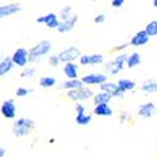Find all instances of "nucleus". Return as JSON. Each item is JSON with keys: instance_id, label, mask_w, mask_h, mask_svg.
Here are the masks:
<instances>
[{"instance_id": "nucleus-1", "label": "nucleus", "mask_w": 157, "mask_h": 157, "mask_svg": "<svg viewBox=\"0 0 157 157\" xmlns=\"http://www.w3.org/2000/svg\"><path fill=\"white\" fill-rule=\"evenodd\" d=\"M34 129H35V122L29 117L15 118L11 126V132L17 138H24L29 136Z\"/></svg>"}, {"instance_id": "nucleus-2", "label": "nucleus", "mask_w": 157, "mask_h": 157, "mask_svg": "<svg viewBox=\"0 0 157 157\" xmlns=\"http://www.w3.org/2000/svg\"><path fill=\"white\" fill-rule=\"evenodd\" d=\"M53 49V44L50 40H40L38 42L34 47H32L29 52V62L30 63H36L40 62L43 58H45Z\"/></svg>"}, {"instance_id": "nucleus-3", "label": "nucleus", "mask_w": 157, "mask_h": 157, "mask_svg": "<svg viewBox=\"0 0 157 157\" xmlns=\"http://www.w3.org/2000/svg\"><path fill=\"white\" fill-rule=\"evenodd\" d=\"M126 58H127V53L126 52H121V53L116 56L114 59L103 64L104 71L109 75H117L126 68Z\"/></svg>"}, {"instance_id": "nucleus-4", "label": "nucleus", "mask_w": 157, "mask_h": 157, "mask_svg": "<svg viewBox=\"0 0 157 157\" xmlns=\"http://www.w3.org/2000/svg\"><path fill=\"white\" fill-rule=\"evenodd\" d=\"M93 94L94 92L90 88H88V86H82L79 88L67 90V97L74 102H83V101L92 99Z\"/></svg>"}, {"instance_id": "nucleus-5", "label": "nucleus", "mask_w": 157, "mask_h": 157, "mask_svg": "<svg viewBox=\"0 0 157 157\" xmlns=\"http://www.w3.org/2000/svg\"><path fill=\"white\" fill-rule=\"evenodd\" d=\"M0 114H2L5 120L14 121L18 117V104H17L15 99L9 98V99H5L0 104Z\"/></svg>"}, {"instance_id": "nucleus-6", "label": "nucleus", "mask_w": 157, "mask_h": 157, "mask_svg": "<svg viewBox=\"0 0 157 157\" xmlns=\"http://www.w3.org/2000/svg\"><path fill=\"white\" fill-rule=\"evenodd\" d=\"M10 59L14 64V67L18 68H24L27 67L28 64H30L29 62V52L25 48H18L13 52V54L10 56Z\"/></svg>"}, {"instance_id": "nucleus-7", "label": "nucleus", "mask_w": 157, "mask_h": 157, "mask_svg": "<svg viewBox=\"0 0 157 157\" xmlns=\"http://www.w3.org/2000/svg\"><path fill=\"white\" fill-rule=\"evenodd\" d=\"M81 54L82 53H81L79 48L72 45V47H68V48L60 50L57 56H58L60 63L64 64V63H68V62H75L77 59H79Z\"/></svg>"}, {"instance_id": "nucleus-8", "label": "nucleus", "mask_w": 157, "mask_h": 157, "mask_svg": "<svg viewBox=\"0 0 157 157\" xmlns=\"http://www.w3.org/2000/svg\"><path fill=\"white\" fill-rule=\"evenodd\" d=\"M81 81L84 86H99L104 82L108 81V75L104 74V73H98V72H94V73H88V74H84Z\"/></svg>"}, {"instance_id": "nucleus-9", "label": "nucleus", "mask_w": 157, "mask_h": 157, "mask_svg": "<svg viewBox=\"0 0 157 157\" xmlns=\"http://www.w3.org/2000/svg\"><path fill=\"white\" fill-rule=\"evenodd\" d=\"M35 21L38 24H42V25H45L48 29H57L58 25L60 23L59 18H58V14L57 13H53L50 11L48 14H44V15H40L35 19Z\"/></svg>"}, {"instance_id": "nucleus-10", "label": "nucleus", "mask_w": 157, "mask_h": 157, "mask_svg": "<svg viewBox=\"0 0 157 157\" xmlns=\"http://www.w3.org/2000/svg\"><path fill=\"white\" fill-rule=\"evenodd\" d=\"M104 63V56L99 53L93 54H81L79 57V64L83 67H96V65Z\"/></svg>"}, {"instance_id": "nucleus-11", "label": "nucleus", "mask_w": 157, "mask_h": 157, "mask_svg": "<svg viewBox=\"0 0 157 157\" xmlns=\"http://www.w3.org/2000/svg\"><path fill=\"white\" fill-rule=\"evenodd\" d=\"M157 111V107L153 102H146V103H142L141 106L138 107L137 109V116L142 120H148V118H152L155 116Z\"/></svg>"}, {"instance_id": "nucleus-12", "label": "nucleus", "mask_w": 157, "mask_h": 157, "mask_svg": "<svg viewBox=\"0 0 157 157\" xmlns=\"http://www.w3.org/2000/svg\"><path fill=\"white\" fill-rule=\"evenodd\" d=\"M99 88L101 90H104V92H107L108 94L112 96V98H123L124 96V92L118 87L116 82H104L102 84H99Z\"/></svg>"}, {"instance_id": "nucleus-13", "label": "nucleus", "mask_w": 157, "mask_h": 157, "mask_svg": "<svg viewBox=\"0 0 157 157\" xmlns=\"http://www.w3.org/2000/svg\"><path fill=\"white\" fill-rule=\"evenodd\" d=\"M21 5L19 3H9L0 5V19H5L9 17H13L21 11Z\"/></svg>"}, {"instance_id": "nucleus-14", "label": "nucleus", "mask_w": 157, "mask_h": 157, "mask_svg": "<svg viewBox=\"0 0 157 157\" xmlns=\"http://www.w3.org/2000/svg\"><path fill=\"white\" fill-rule=\"evenodd\" d=\"M78 23V15L75 14H72L68 19H65V20H60L59 25H58V33L60 34H67L69 32H72L74 28H75V25Z\"/></svg>"}, {"instance_id": "nucleus-15", "label": "nucleus", "mask_w": 157, "mask_h": 157, "mask_svg": "<svg viewBox=\"0 0 157 157\" xmlns=\"http://www.w3.org/2000/svg\"><path fill=\"white\" fill-rule=\"evenodd\" d=\"M63 73L65 77H67V79H75V78H79L81 67H79V64H77L75 62L64 63Z\"/></svg>"}, {"instance_id": "nucleus-16", "label": "nucleus", "mask_w": 157, "mask_h": 157, "mask_svg": "<svg viewBox=\"0 0 157 157\" xmlns=\"http://www.w3.org/2000/svg\"><path fill=\"white\" fill-rule=\"evenodd\" d=\"M150 36L147 35V33L145 30H140L137 32L129 40V45H132L135 48H140V47H145L148 42H150Z\"/></svg>"}, {"instance_id": "nucleus-17", "label": "nucleus", "mask_w": 157, "mask_h": 157, "mask_svg": "<svg viewBox=\"0 0 157 157\" xmlns=\"http://www.w3.org/2000/svg\"><path fill=\"white\" fill-rule=\"evenodd\" d=\"M93 114H96L97 117H111L113 116V109L109 106V103H99L94 106Z\"/></svg>"}, {"instance_id": "nucleus-18", "label": "nucleus", "mask_w": 157, "mask_h": 157, "mask_svg": "<svg viewBox=\"0 0 157 157\" xmlns=\"http://www.w3.org/2000/svg\"><path fill=\"white\" fill-rule=\"evenodd\" d=\"M14 68L15 67L10 59V56H4L2 59H0V78L8 75Z\"/></svg>"}, {"instance_id": "nucleus-19", "label": "nucleus", "mask_w": 157, "mask_h": 157, "mask_svg": "<svg viewBox=\"0 0 157 157\" xmlns=\"http://www.w3.org/2000/svg\"><path fill=\"white\" fill-rule=\"evenodd\" d=\"M142 62V57L140 53H137V52H133V53H131L129 56L127 54V58H126V67L128 69H133L136 67H138V65L141 64Z\"/></svg>"}, {"instance_id": "nucleus-20", "label": "nucleus", "mask_w": 157, "mask_h": 157, "mask_svg": "<svg viewBox=\"0 0 157 157\" xmlns=\"http://www.w3.org/2000/svg\"><path fill=\"white\" fill-rule=\"evenodd\" d=\"M84 86L81 81V78H75V79H67L59 84V89L63 90H71V89H75V88H79Z\"/></svg>"}, {"instance_id": "nucleus-21", "label": "nucleus", "mask_w": 157, "mask_h": 157, "mask_svg": "<svg viewBox=\"0 0 157 157\" xmlns=\"http://www.w3.org/2000/svg\"><path fill=\"white\" fill-rule=\"evenodd\" d=\"M38 84H39V87H40V88L49 89V88H54V87H57L58 81H57V78L52 77V75H44V77H42L40 79H39Z\"/></svg>"}, {"instance_id": "nucleus-22", "label": "nucleus", "mask_w": 157, "mask_h": 157, "mask_svg": "<svg viewBox=\"0 0 157 157\" xmlns=\"http://www.w3.org/2000/svg\"><path fill=\"white\" fill-rule=\"evenodd\" d=\"M92 120H93V116L88 113L87 111L82 112V113H77V116H75V123L81 127H86V126L90 124Z\"/></svg>"}, {"instance_id": "nucleus-23", "label": "nucleus", "mask_w": 157, "mask_h": 157, "mask_svg": "<svg viewBox=\"0 0 157 157\" xmlns=\"http://www.w3.org/2000/svg\"><path fill=\"white\" fill-rule=\"evenodd\" d=\"M141 90L146 94L157 93V81L156 79H147L141 84Z\"/></svg>"}, {"instance_id": "nucleus-24", "label": "nucleus", "mask_w": 157, "mask_h": 157, "mask_svg": "<svg viewBox=\"0 0 157 157\" xmlns=\"http://www.w3.org/2000/svg\"><path fill=\"white\" fill-rule=\"evenodd\" d=\"M117 84H118V87L123 90V92H132V90L136 89L137 87V83L132 79H128V78H122V79H120L118 82H117Z\"/></svg>"}, {"instance_id": "nucleus-25", "label": "nucleus", "mask_w": 157, "mask_h": 157, "mask_svg": "<svg viewBox=\"0 0 157 157\" xmlns=\"http://www.w3.org/2000/svg\"><path fill=\"white\" fill-rule=\"evenodd\" d=\"M92 99H93V104L96 106V104H99V103H109L113 98H112V96L108 94L107 92H104V90H101V92L93 94Z\"/></svg>"}, {"instance_id": "nucleus-26", "label": "nucleus", "mask_w": 157, "mask_h": 157, "mask_svg": "<svg viewBox=\"0 0 157 157\" xmlns=\"http://www.w3.org/2000/svg\"><path fill=\"white\" fill-rule=\"evenodd\" d=\"M20 78L23 79H32L36 75V69L34 67H30V65H27V67H24L23 71L20 72Z\"/></svg>"}, {"instance_id": "nucleus-27", "label": "nucleus", "mask_w": 157, "mask_h": 157, "mask_svg": "<svg viewBox=\"0 0 157 157\" xmlns=\"http://www.w3.org/2000/svg\"><path fill=\"white\" fill-rule=\"evenodd\" d=\"M33 92H34V89H33V88H28V87H18L17 90H15V96H17L18 98H25V97L30 96Z\"/></svg>"}, {"instance_id": "nucleus-28", "label": "nucleus", "mask_w": 157, "mask_h": 157, "mask_svg": "<svg viewBox=\"0 0 157 157\" xmlns=\"http://www.w3.org/2000/svg\"><path fill=\"white\" fill-rule=\"evenodd\" d=\"M143 30L147 33V35H148L150 38H151V36H156V35H157V20L150 21Z\"/></svg>"}, {"instance_id": "nucleus-29", "label": "nucleus", "mask_w": 157, "mask_h": 157, "mask_svg": "<svg viewBox=\"0 0 157 157\" xmlns=\"http://www.w3.org/2000/svg\"><path fill=\"white\" fill-rule=\"evenodd\" d=\"M72 14H73L72 13V6L71 5H64L59 11L58 18H59V20H65V19H68Z\"/></svg>"}, {"instance_id": "nucleus-30", "label": "nucleus", "mask_w": 157, "mask_h": 157, "mask_svg": "<svg viewBox=\"0 0 157 157\" xmlns=\"http://www.w3.org/2000/svg\"><path fill=\"white\" fill-rule=\"evenodd\" d=\"M48 64L50 65L52 68H58L59 65H60V60H59L58 56H57V54L49 56V57H48Z\"/></svg>"}, {"instance_id": "nucleus-31", "label": "nucleus", "mask_w": 157, "mask_h": 157, "mask_svg": "<svg viewBox=\"0 0 157 157\" xmlns=\"http://www.w3.org/2000/svg\"><path fill=\"white\" fill-rule=\"evenodd\" d=\"M132 120V116H131L128 112H122L120 114V122L121 123H126V122H129Z\"/></svg>"}, {"instance_id": "nucleus-32", "label": "nucleus", "mask_w": 157, "mask_h": 157, "mask_svg": "<svg viewBox=\"0 0 157 157\" xmlns=\"http://www.w3.org/2000/svg\"><path fill=\"white\" fill-rule=\"evenodd\" d=\"M126 0H111V5L114 8V9H120L123 6Z\"/></svg>"}, {"instance_id": "nucleus-33", "label": "nucleus", "mask_w": 157, "mask_h": 157, "mask_svg": "<svg viewBox=\"0 0 157 157\" xmlns=\"http://www.w3.org/2000/svg\"><path fill=\"white\" fill-rule=\"evenodd\" d=\"M93 21H94V24H103L104 21H106V15L104 14H98V15L94 17Z\"/></svg>"}, {"instance_id": "nucleus-34", "label": "nucleus", "mask_w": 157, "mask_h": 157, "mask_svg": "<svg viewBox=\"0 0 157 157\" xmlns=\"http://www.w3.org/2000/svg\"><path fill=\"white\" fill-rule=\"evenodd\" d=\"M86 111H87V108H86V106L83 103L75 102V112L77 113H82V112H86Z\"/></svg>"}, {"instance_id": "nucleus-35", "label": "nucleus", "mask_w": 157, "mask_h": 157, "mask_svg": "<svg viewBox=\"0 0 157 157\" xmlns=\"http://www.w3.org/2000/svg\"><path fill=\"white\" fill-rule=\"evenodd\" d=\"M128 47H129V43H123V44H121V45L114 47L112 50H113V52H124Z\"/></svg>"}, {"instance_id": "nucleus-36", "label": "nucleus", "mask_w": 157, "mask_h": 157, "mask_svg": "<svg viewBox=\"0 0 157 157\" xmlns=\"http://www.w3.org/2000/svg\"><path fill=\"white\" fill-rule=\"evenodd\" d=\"M6 156V148L0 146V157H5Z\"/></svg>"}, {"instance_id": "nucleus-37", "label": "nucleus", "mask_w": 157, "mask_h": 157, "mask_svg": "<svg viewBox=\"0 0 157 157\" xmlns=\"http://www.w3.org/2000/svg\"><path fill=\"white\" fill-rule=\"evenodd\" d=\"M152 4H153L155 8H157V0H152Z\"/></svg>"}, {"instance_id": "nucleus-38", "label": "nucleus", "mask_w": 157, "mask_h": 157, "mask_svg": "<svg viewBox=\"0 0 157 157\" xmlns=\"http://www.w3.org/2000/svg\"><path fill=\"white\" fill-rule=\"evenodd\" d=\"M3 57H4V56H3V53H2V50H0V59H2Z\"/></svg>"}, {"instance_id": "nucleus-39", "label": "nucleus", "mask_w": 157, "mask_h": 157, "mask_svg": "<svg viewBox=\"0 0 157 157\" xmlns=\"http://www.w3.org/2000/svg\"><path fill=\"white\" fill-rule=\"evenodd\" d=\"M92 2H96V0H92Z\"/></svg>"}]
</instances>
